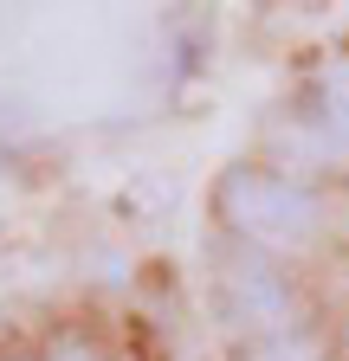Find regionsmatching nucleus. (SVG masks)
<instances>
[{
	"label": "nucleus",
	"instance_id": "7ed1b4c3",
	"mask_svg": "<svg viewBox=\"0 0 349 361\" xmlns=\"http://www.w3.org/2000/svg\"><path fill=\"white\" fill-rule=\"evenodd\" d=\"M317 129L330 135V142H343V149H349V84H343V78L317 90Z\"/></svg>",
	"mask_w": 349,
	"mask_h": 361
},
{
	"label": "nucleus",
	"instance_id": "f257e3e1",
	"mask_svg": "<svg viewBox=\"0 0 349 361\" xmlns=\"http://www.w3.org/2000/svg\"><path fill=\"white\" fill-rule=\"evenodd\" d=\"M213 207L246 239H304L317 226V200L266 168H227L220 188H213Z\"/></svg>",
	"mask_w": 349,
	"mask_h": 361
},
{
	"label": "nucleus",
	"instance_id": "f03ea898",
	"mask_svg": "<svg viewBox=\"0 0 349 361\" xmlns=\"http://www.w3.org/2000/svg\"><path fill=\"white\" fill-rule=\"evenodd\" d=\"M220 316L239 323V329H259V342H266V336H291V323H297L291 284L278 278L272 264L246 258V264H233L220 278Z\"/></svg>",
	"mask_w": 349,
	"mask_h": 361
},
{
	"label": "nucleus",
	"instance_id": "39448f33",
	"mask_svg": "<svg viewBox=\"0 0 349 361\" xmlns=\"http://www.w3.org/2000/svg\"><path fill=\"white\" fill-rule=\"evenodd\" d=\"M46 361H97V355H91V348H84V342H59V348H52Z\"/></svg>",
	"mask_w": 349,
	"mask_h": 361
},
{
	"label": "nucleus",
	"instance_id": "20e7f679",
	"mask_svg": "<svg viewBox=\"0 0 349 361\" xmlns=\"http://www.w3.org/2000/svg\"><path fill=\"white\" fill-rule=\"evenodd\" d=\"M246 361H317V348L304 336H266V342L246 348Z\"/></svg>",
	"mask_w": 349,
	"mask_h": 361
}]
</instances>
